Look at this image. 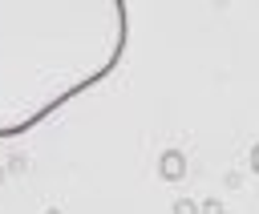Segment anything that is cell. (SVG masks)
Returning <instances> with one entry per match:
<instances>
[{"mask_svg":"<svg viewBox=\"0 0 259 214\" xmlns=\"http://www.w3.org/2000/svg\"><path fill=\"white\" fill-rule=\"evenodd\" d=\"M125 40V0H0V141L105 81Z\"/></svg>","mask_w":259,"mask_h":214,"instance_id":"1","label":"cell"},{"mask_svg":"<svg viewBox=\"0 0 259 214\" xmlns=\"http://www.w3.org/2000/svg\"><path fill=\"white\" fill-rule=\"evenodd\" d=\"M158 174H162L166 182H178V178L186 174V153H182V149H166V153L158 157Z\"/></svg>","mask_w":259,"mask_h":214,"instance_id":"2","label":"cell"},{"mask_svg":"<svg viewBox=\"0 0 259 214\" xmlns=\"http://www.w3.org/2000/svg\"><path fill=\"white\" fill-rule=\"evenodd\" d=\"M174 214H198V210H194L190 198H178V202H174Z\"/></svg>","mask_w":259,"mask_h":214,"instance_id":"3","label":"cell"},{"mask_svg":"<svg viewBox=\"0 0 259 214\" xmlns=\"http://www.w3.org/2000/svg\"><path fill=\"white\" fill-rule=\"evenodd\" d=\"M251 170L259 174V141H255V149H251Z\"/></svg>","mask_w":259,"mask_h":214,"instance_id":"4","label":"cell"},{"mask_svg":"<svg viewBox=\"0 0 259 214\" xmlns=\"http://www.w3.org/2000/svg\"><path fill=\"white\" fill-rule=\"evenodd\" d=\"M206 214H223V210H219V202H206Z\"/></svg>","mask_w":259,"mask_h":214,"instance_id":"5","label":"cell"}]
</instances>
